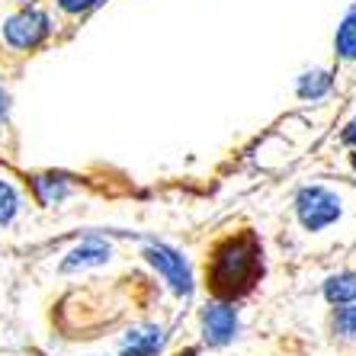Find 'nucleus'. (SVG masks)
<instances>
[{
	"instance_id": "obj_11",
	"label": "nucleus",
	"mask_w": 356,
	"mask_h": 356,
	"mask_svg": "<svg viewBox=\"0 0 356 356\" xmlns=\"http://www.w3.org/2000/svg\"><path fill=\"white\" fill-rule=\"evenodd\" d=\"M327 87H331V77L324 74V71H315V74H305V77H302V83H298V93H302V97L318 99V97H324V93H327Z\"/></svg>"
},
{
	"instance_id": "obj_12",
	"label": "nucleus",
	"mask_w": 356,
	"mask_h": 356,
	"mask_svg": "<svg viewBox=\"0 0 356 356\" xmlns=\"http://www.w3.org/2000/svg\"><path fill=\"white\" fill-rule=\"evenodd\" d=\"M17 212H19L17 193H13V186H10V183L0 180V225L13 222V216H17Z\"/></svg>"
},
{
	"instance_id": "obj_16",
	"label": "nucleus",
	"mask_w": 356,
	"mask_h": 356,
	"mask_svg": "<svg viewBox=\"0 0 356 356\" xmlns=\"http://www.w3.org/2000/svg\"><path fill=\"white\" fill-rule=\"evenodd\" d=\"M0 116H3V97H0Z\"/></svg>"
},
{
	"instance_id": "obj_2",
	"label": "nucleus",
	"mask_w": 356,
	"mask_h": 356,
	"mask_svg": "<svg viewBox=\"0 0 356 356\" xmlns=\"http://www.w3.org/2000/svg\"><path fill=\"white\" fill-rule=\"evenodd\" d=\"M296 209H298V222L305 225L308 232H318V228L331 225L334 218L340 216L337 196L327 193L324 186H308V190H302L296 199Z\"/></svg>"
},
{
	"instance_id": "obj_15",
	"label": "nucleus",
	"mask_w": 356,
	"mask_h": 356,
	"mask_svg": "<svg viewBox=\"0 0 356 356\" xmlns=\"http://www.w3.org/2000/svg\"><path fill=\"white\" fill-rule=\"evenodd\" d=\"M343 138H347V141H353V145H356V119H353V122H350V129H347V132H343Z\"/></svg>"
},
{
	"instance_id": "obj_14",
	"label": "nucleus",
	"mask_w": 356,
	"mask_h": 356,
	"mask_svg": "<svg viewBox=\"0 0 356 356\" xmlns=\"http://www.w3.org/2000/svg\"><path fill=\"white\" fill-rule=\"evenodd\" d=\"M99 0H58V7L65 13H87L90 7H97Z\"/></svg>"
},
{
	"instance_id": "obj_9",
	"label": "nucleus",
	"mask_w": 356,
	"mask_h": 356,
	"mask_svg": "<svg viewBox=\"0 0 356 356\" xmlns=\"http://www.w3.org/2000/svg\"><path fill=\"white\" fill-rule=\"evenodd\" d=\"M337 55L347 61H356V13H350L337 29Z\"/></svg>"
},
{
	"instance_id": "obj_8",
	"label": "nucleus",
	"mask_w": 356,
	"mask_h": 356,
	"mask_svg": "<svg viewBox=\"0 0 356 356\" xmlns=\"http://www.w3.org/2000/svg\"><path fill=\"white\" fill-rule=\"evenodd\" d=\"M109 257V248L103 244V241H87V244H81V248L71 254V260H67V270H74L77 264H99V260Z\"/></svg>"
},
{
	"instance_id": "obj_3",
	"label": "nucleus",
	"mask_w": 356,
	"mask_h": 356,
	"mask_svg": "<svg viewBox=\"0 0 356 356\" xmlns=\"http://www.w3.org/2000/svg\"><path fill=\"white\" fill-rule=\"evenodd\" d=\"M49 29H51L49 19L42 17L39 10H23V13H17L7 23L3 35H7V42L13 49H39L45 42V35H49Z\"/></svg>"
},
{
	"instance_id": "obj_10",
	"label": "nucleus",
	"mask_w": 356,
	"mask_h": 356,
	"mask_svg": "<svg viewBox=\"0 0 356 356\" xmlns=\"http://www.w3.org/2000/svg\"><path fill=\"white\" fill-rule=\"evenodd\" d=\"M35 193H39V199L45 206H51V202H61L67 196V183L61 177H39L35 180Z\"/></svg>"
},
{
	"instance_id": "obj_7",
	"label": "nucleus",
	"mask_w": 356,
	"mask_h": 356,
	"mask_svg": "<svg viewBox=\"0 0 356 356\" xmlns=\"http://www.w3.org/2000/svg\"><path fill=\"white\" fill-rule=\"evenodd\" d=\"M324 296L337 302V305H350L356 302V276L353 273H340V276H331L327 286H324Z\"/></svg>"
},
{
	"instance_id": "obj_5",
	"label": "nucleus",
	"mask_w": 356,
	"mask_h": 356,
	"mask_svg": "<svg viewBox=\"0 0 356 356\" xmlns=\"http://www.w3.org/2000/svg\"><path fill=\"white\" fill-rule=\"evenodd\" d=\"M202 331H206V340L212 347L228 343V340L234 337V331H238V315H234V308L218 305V302L206 305V312H202Z\"/></svg>"
},
{
	"instance_id": "obj_4",
	"label": "nucleus",
	"mask_w": 356,
	"mask_h": 356,
	"mask_svg": "<svg viewBox=\"0 0 356 356\" xmlns=\"http://www.w3.org/2000/svg\"><path fill=\"white\" fill-rule=\"evenodd\" d=\"M145 257L151 260V264L158 266L161 273H164V280L174 286L180 296H190L193 289V276H190V266H186V260L177 254V250L164 248V244H154V248L145 250Z\"/></svg>"
},
{
	"instance_id": "obj_6",
	"label": "nucleus",
	"mask_w": 356,
	"mask_h": 356,
	"mask_svg": "<svg viewBox=\"0 0 356 356\" xmlns=\"http://www.w3.org/2000/svg\"><path fill=\"white\" fill-rule=\"evenodd\" d=\"M161 343H164V337H161L158 327H145V331L129 334V340H125V356H154L161 350Z\"/></svg>"
},
{
	"instance_id": "obj_13",
	"label": "nucleus",
	"mask_w": 356,
	"mask_h": 356,
	"mask_svg": "<svg viewBox=\"0 0 356 356\" xmlns=\"http://www.w3.org/2000/svg\"><path fill=\"white\" fill-rule=\"evenodd\" d=\"M334 324H337V331H340V334H347V337H353V334H356V305L340 308L337 318H334Z\"/></svg>"
},
{
	"instance_id": "obj_1",
	"label": "nucleus",
	"mask_w": 356,
	"mask_h": 356,
	"mask_svg": "<svg viewBox=\"0 0 356 356\" xmlns=\"http://www.w3.org/2000/svg\"><path fill=\"white\" fill-rule=\"evenodd\" d=\"M260 273H264V254H260V241L250 232L222 241L209 260V286L216 296L225 298L244 296Z\"/></svg>"
},
{
	"instance_id": "obj_17",
	"label": "nucleus",
	"mask_w": 356,
	"mask_h": 356,
	"mask_svg": "<svg viewBox=\"0 0 356 356\" xmlns=\"http://www.w3.org/2000/svg\"><path fill=\"white\" fill-rule=\"evenodd\" d=\"M186 356H193V353H186Z\"/></svg>"
}]
</instances>
